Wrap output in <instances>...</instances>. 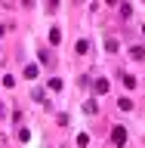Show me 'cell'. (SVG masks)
<instances>
[{
    "label": "cell",
    "instance_id": "6da1fadb",
    "mask_svg": "<svg viewBox=\"0 0 145 148\" xmlns=\"http://www.w3.org/2000/svg\"><path fill=\"white\" fill-rule=\"evenodd\" d=\"M111 142H114V145L127 142V130H124V127H114V130H111Z\"/></svg>",
    "mask_w": 145,
    "mask_h": 148
},
{
    "label": "cell",
    "instance_id": "7a4b0ae2",
    "mask_svg": "<svg viewBox=\"0 0 145 148\" xmlns=\"http://www.w3.org/2000/svg\"><path fill=\"white\" fill-rule=\"evenodd\" d=\"M96 92H99V96H105V92H108V80H105V77H99V80H96Z\"/></svg>",
    "mask_w": 145,
    "mask_h": 148
},
{
    "label": "cell",
    "instance_id": "3957f363",
    "mask_svg": "<svg viewBox=\"0 0 145 148\" xmlns=\"http://www.w3.org/2000/svg\"><path fill=\"white\" fill-rule=\"evenodd\" d=\"M59 40H62V31L59 28H49V43H59Z\"/></svg>",
    "mask_w": 145,
    "mask_h": 148
},
{
    "label": "cell",
    "instance_id": "277c9868",
    "mask_svg": "<svg viewBox=\"0 0 145 148\" xmlns=\"http://www.w3.org/2000/svg\"><path fill=\"white\" fill-rule=\"evenodd\" d=\"M120 77H124V86H127V90L136 86V77H133V74H120Z\"/></svg>",
    "mask_w": 145,
    "mask_h": 148
},
{
    "label": "cell",
    "instance_id": "5b68a950",
    "mask_svg": "<svg viewBox=\"0 0 145 148\" xmlns=\"http://www.w3.org/2000/svg\"><path fill=\"white\" fill-rule=\"evenodd\" d=\"M25 77L34 80V77H37V65H25Z\"/></svg>",
    "mask_w": 145,
    "mask_h": 148
},
{
    "label": "cell",
    "instance_id": "8992f818",
    "mask_svg": "<svg viewBox=\"0 0 145 148\" xmlns=\"http://www.w3.org/2000/svg\"><path fill=\"white\" fill-rule=\"evenodd\" d=\"M77 53L87 56V53H90V43H87V40H77Z\"/></svg>",
    "mask_w": 145,
    "mask_h": 148
},
{
    "label": "cell",
    "instance_id": "52a82bcc",
    "mask_svg": "<svg viewBox=\"0 0 145 148\" xmlns=\"http://www.w3.org/2000/svg\"><path fill=\"white\" fill-rule=\"evenodd\" d=\"M105 49H108V53H118V40H114V37H111L108 43H105Z\"/></svg>",
    "mask_w": 145,
    "mask_h": 148
},
{
    "label": "cell",
    "instance_id": "ba28073f",
    "mask_svg": "<svg viewBox=\"0 0 145 148\" xmlns=\"http://www.w3.org/2000/svg\"><path fill=\"white\" fill-rule=\"evenodd\" d=\"M49 90L59 92V90H62V80H59V77H53V80H49Z\"/></svg>",
    "mask_w": 145,
    "mask_h": 148
},
{
    "label": "cell",
    "instance_id": "9c48e42d",
    "mask_svg": "<svg viewBox=\"0 0 145 148\" xmlns=\"http://www.w3.org/2000/svg\"><path fill=\"white\" fill-rule=\"evenodd\" d=\"M133 59H145V49H142V46H133Z\"/></svg>",
    "mask_w": 145,
    "mask_h": 148
},
{
    "label": "cell",
    "instance_id": "30bf717a",
    "mask_svg": "<svg viewBox=\"0 0 145 148\" xmlns=\"http://www.w3.org/2000/svg\"><path fill=\"white\" fill-rule=\"evenodd\" d=\"M118 105H120V111H130V108H133V102H130V99H120Z\"/></svg>",
    "mask_w": 145,
    "mask_h": 148
},
{
    "label": "cell",
    "instance_id": "8fae6325",
    "mask_svg": "<svg viewBox=\"0 0 145 148\" xmlns=\"http://www.w3.org/2000/svg\"><path fill=\"white\" fill-rule=\"evenodd\" d=\"M142 34H145V25H142Z\"/></svg>",
    "mask_w": 145,
    "mask_h": 148
}]
</instances>
